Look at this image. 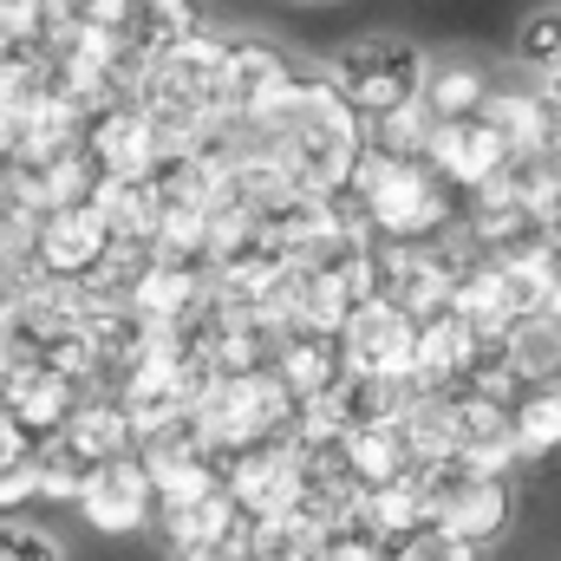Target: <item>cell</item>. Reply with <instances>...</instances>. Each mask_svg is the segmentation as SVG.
<instances>
[{
  "mask_svg": "<svg viewBox=\"0 0 561 561\" xmlns=\"http://www.w3.org/2000/svg\"><path fill=\"white\" fill-rule=\"evenodd\" d=\"M483 118L496 125V138L510 144V157H529V150H549V112H542V92L536 85H496Z\"/></svg>",
  "mask_w": 561,
  "mask_h": 561,
  "instance_id": "obj_19",
  "label": "cell"
},
{
  "mask_svg": "<svg viewBox=\"0 0 561 561\" xmlns=\"http://www.w3.org/2000/svg\"><path fill=\"white\" fill-rule=\"evenodd\" d=\"M483 346H496V340H483L457 307L431 313V320L419 327V366H412V386H419V392H463L470 373H477V359H483Z\"/></svg>",
  "mask_w": 561,
  "mask_h": 561,
  "instance_id": "obj_11",
  "label": "cell"
},
{
  "mask_svg": "<svg viewBox=\"0 0 561 561\" xmlns=\"http://www.w3.org/2000/svg\"><path fill=\"white\" fill-rule=\"evenodd\" d=\"M112 249H118V236H112V222H105V209H99L92 196H85V203H59V209L33 216V229H26L33 275L79 280V287L105 268Z\"/></svg>",
  "mask_w": 561,
  "mask_h": 561,
  "instance_id": "obj_5",
  "label": "cell"
},
{
  "mask_svg": "<svg viewBox=\"0 0 561 561\" xmlns=\"http://www.w3.org/2000/svg\"><path fill=\"white\" fill-rule=\"evenodd\" d=\"M424 163H431L457 196H477L483 183H496V176L510 170V144L496 138V125H490V118H450V125H437V131H431Z\"/></svg>",
  "mask_w": 561,
  "mask_h": 561,
  "instance_id": "obj_10",
  "label": "cell"
},
{
  "mask_svg": "<svg viewBox=\"0 0 561 561\" xmlns=\"http://www.w3.org/2000/svg\"><path fill=\"white\" fill-rule=\"evenodd\" d=\"M79 516H85L99 536H138V529H150V516H157L150 463H144L138 450L99 463L92 483H85V496H79Z\"/></svg>",
  "mask_w": 561,
  "mask_h": 561,
  "instance_id": "obj_8",
  "label": "cell"
},
{
  "mask_svg": "<svg viewBox=\"0 0 561 561\" xmlns=\"http://www.w3.org/2000/svg\"><path fill=\"white\" fill-rule=\"evenodd\" d=\"M118 26V46H125V66H131V85L144 79L150 59H163L170 46H183L196 33V7L190 0H125L112 13Z\"/></svg>",
  "mask_w": 561,
  "mask_h": 561,
  "instance_id": "obj_12",
  "label": "cell"
},
{
  "mask_svg": "<svg viewBox=\"0 0 561 561\" xmlns=\"http://www.w3.org/2000/svg\"><path fill=\"white\" fill-rule=\"evenodd\" d=\"M157 523H163L170 549H216V542H236V536L249 529V516H242V503L229 496V483L209 490V496H196V503H163Z\"/></svg>",
  "mask_w": 561,
  "mask_h": 561,
  "instance_id": "obj_15",
  "label": "cell"
},
{
  "mask_svg": "<svg viewBox=\"0 0 561 561\" xmlns=\"http://www.w3.org/2000/svg\"><path fill=\"white\" fill-rule=\"evenodd\" d=\"M85 463H112V457H125V450H138V431L125 419V405H118V392H105V399H85L72 424L59 431Z\"/></svg>",
  "mask_w": 561,
  "mask_h": 561,
  "instance_id": "obj_18",
  "label": "cell"
},
{
  "mask_svg": "<svg viewBox=\"0 0 561 561\" xmlns=\"http://www.w3.org/2000/svg\"><path fill=\"white\" fill-rule=\"evenodd\" d=\"M542 236H549V242L561 249V183H556V196L542 203Z\"/></svg>",
  "mask_w": 561,
  "mask_h": 561,
  "instance_id": "obj_28",
  "label": "cell"
},
{
  "mask_svg": "<svg viewBox=\"0 0 561 561\" xmlns=\"http://www.w3.org/2000/svg\"><path fill=\"white\" fill-rule=\"evenodd\" d=\"M268 366L287 379V392H294L300 405H313L320 392H333V386L346 379L340 333H327V327H287V333H275V359H268Z\"/></svg>",
  "mask_w": 561,
  "mask_h": 561,
  "instance_id": "obj_13",
  "label": "cell"
},
{
  "mask_svg": "<svg viewBox=\"0 0 561 561\" xmlns=\"http://www.w3.org/2000/svg\"><path fill=\"white\" fill-rule=\"evenodd\" d=\"M490 72L477 66V59H431V79H424V112L437 118V125H450V118H483V105H490Z\"/></svg>",
  "mask_w": 561,
  "mask_h": 561,
  "instance_id": "obj_16",
  "label": "cell"
},
{
  "mask_svg": "<svg viewBox=\"0 0 561 561\" xmlns=\"http://www.w3.org/2000/svg\"><path fill=\"white\" fill-rule=\"evenodd\" d=\"M346 190L359 196L379 242H444L457 222V190L424 157H392V150L366 144Z\"/></svg>",
  "mask_w": 561,
  "mask_h": 561,
  "instance_id": "obj_2",
  "label": "cell"
},
{
  "mask_svg": "<svg viewBox=\"0 0 561 561\" xmlns=\"http://www.w3.org/2000/svg\"><path fill=\"white\" fill-rule=\"evenodd\" d=\"M419 490H424V516L477 549H490L510 516H516V496H510V477H490V470H470L463 457H437L419 463Z\"/></svg>",
  "mask_w": 561,
  "mask_h": 561,
  "instance_id": "obj_4",
  "label": "cell"
},
{
  "mask_svg": "<svg viewBox=\"0 0 561 561\" xmlns=\"http://www.w3.org/2000/svg\"><path fill=\"white\" fill-rule=\"evenodd\" d=\"M0 561H72L66 542L33 516H0Z\"/></svg>",
  "mask_w": 561,
  "mask_h": 561,
  "instance_id": "obj_23",
  "label": "cell"
},
{
  "mask_svg": "<svg viewBox=\"0 0 561 561\" xmlns=\"http://www.w3.org/2000/svg\"><path fill=\"white\" fill-rule=\"evenodd\" d=\"M313 561H392V549H386V542H373V536H359V529H346V523H340V529H333V536H327V542H320V549H313Z\"/></svg>",
  "mask_w": 561,
  "mask_h": 561,
  "instance_id": "obj_25",
  "label": "cell"
},
{
  "mask_svg": "<svg viewBox=\"0 0 561 561\" xmlns=\"http://www.w3.org/2000/svg\"><path fill=\"white\" fill-rule=\"evenodd\" d=\"M92 470H99V463H85L66 437H46V444L33 450V477H39V496H46V503H79L85 483H92Z\"/></svg>",
  "mask_w": 561,
  "mask_h": 561,
  "instance_id": "obj_21",
  "label": "cell"
},
{
  "mask_svg": "<svg viewBox=\"0 0 561 561\" xmlns=\"http://www.w3.org/2000/svg\"><path fill=\"white\" fill-rule=\"evenodd\" d=\"M268 150L280 157V170L300 196H340L366 150V118L333 92L327 72H307V85H300L294 112L280 118V131L268 138Z\"/></svg>",
  "mask_w": 561,
  "mask_h": 561,
  "instance_id": "obj_1",
  "label": "cell"
},
{
  "mask_svg": "<svg viewBox=\"0 0 561 561\" xmlns=\"http://www.w3.org/2000/svg\"><path fill=\"white\" fill-rule=\"evenodd\" d=\"M516 59L542 79V72H556L561 66V7H542V13H529L523 26H516Z\"/></svg>",
  "mask_w": 561,
  "mask_h": 561,
  "instance_id": "obj_22",
  "label": "cell"
},
{
  "mask_svg": "<svg viewBox=\"0 0 561 561\" xmlns=\"http://www.w3.org/2000/svg\"><path fill=\"white\" fill-rule=\"evenodd\" d=\"M79 405H85V386H79V379H66V373H53V366H46V359H33V353H26V359L13 366V379L0 386V412L20 424L33 444L59 437V431L72 424Z\"/></svg>",
  "mask_w": 561,
  "mask_h": 561,
  "instance_id": "obj_9",
  "label": "cell"
},
{
  "mask_svg": "<svg viewBox=\"0 0 561 561\" xmlns=\"http://www.w3.org/2000/svg\"><path fill=\"white\" fill-rule=\"evenodd\" d=\"M72 7H79V13H92V20H112L125 0H72Z\"/></svg>",
  "mask_w": 561,
  "mask_h": 561,
  "instance_id": "obj_29",
  "label": "cell"
},
{
  "mask_svg": "<svg viewBox=\"0 0 561 561\" xmlns=\"http://www.w3.org/2000/svg\"><path fill=\"white\" fill-rule=\"evenodd\" d=\"M510 431H516V457H556L561 450V379L529 386L510 405Z\"/></svg>",
  "mask_w": 561,
  "mask_h": 561,
  "instance_id": "obj_20",
  "label": "cell"
},
{
  "mask_svg": "<svg viewBox=\"0 0 561 561\" xmlns=\"http://www.w3.org/2000/svg\"><path fill=\"white\" fill-rule=\"evenodd\" d=\"M419 313H405L399 300H366L346 327H340V353H346V373H366V379H412L419 366Z\"/></svg>",
  "mask_w": 561,
  "mask_h": 561,
  "instance_id": "obj_7",
  "label": "cell"
},
{
  "mask_svg": "<svg viewBox=\"0 0 561 561\" xmlns=\"http://www.w3.org/2000/svg\"><path fill=\"white\" fill-rule=\"evenodd\" d=\"M556 457H561V450H556Z\"/></svg>",
  "mask_w": 561,
  "mask_h": 561,
  "instance_id": "obj_31",
  "label": "cell"
},
{
  "mask_svg": "<svg viewBox=\"0 0 561 561\" xmlns=\"http://www.w3.org/2000/svg\"><path fill=\"white\" fill-rule=\"evenodd\" d=\"M294 7H327V0H294Z\"/></svg>",
  "mask_w": 561,
  "mask_h": 561,
  "instance_id": "obj_30",
  "label": "cell"
},
{
  "mask_svg": "<svg viewBox=\"0 0 561 561\" xmlns=\"http://www.w3.org/2000/svg\"><path fill=\"white\" fill-rule=\"evenodd\" d=\"M327 79H333V92L373 125V118H392V112H405V105L424 99L431 53L412 46L405 33H359V39H346V46L327 59Z\"/></svg>",
  "mask_w": 561,
  "mask_h": 561,
  "instance_id": "obj_3",
  "label": "cell"
},
{
  "mask_svg": "<svg viewBox=\"0 0 561 561\" xmlns=\"http://www.w3.org/2000/svg\"><path fill=\"white\" fill-rule=\"evenodd\" d=\"M33 496H39V477H33V463H13V470H0V516H20Z\"/></svg>",
  "mask_w": 561,
  "mask_h": 561,
  "instance_id": "obj_26",
  "label": "cell"
},
{
  "mask_svg": "<svg viewBox=\"0 0 561 561\" xmlns=\"http://www.w3.org/2000/svg\"><path fill=\"white\" fill-rule=\"evenodd\" d=\"M33 450H39V444H33L20 424L0 412V470H13V463H33Z\"/></svg>",
  "mask_w": 561,
  "mask_h": 561,
  "instance_id": "obj_27",
  "label": "cell"
},
{
  "mask_svg": "<svg viewBox=\"0 0 561 561\" xmlns=\"http://www.w3.org/2000/svg\"><path fill=\"white\" fill-rule=\"evenodd\" d=\"M346 450H353V470H359V490L366 483H405L419 477V450L405 437V424H366V431H346Z\"/></svg>",
  "mask_w": 561,
  "mask_h": 561,
  "instance_id": "obj_17",
  "label": "cell"
},
{
  "mask_svg": "<svg viewBox=\"0 0 561 561\" xmlns=\"http://www.w3.org/2000/svg\"><path fill=\"white\" fill-rule=\"evenodd\" d=\"M229 496L242 503L249 523H280L294 510H307V477H300V450H294V431L268 437V444H249V450H229Z\"/></svg>",
  "mask_w": 561,
  "mask_h": 561,
  "instance_id": "obj_6",
  "label": "cell"
},
{
  "mask_svg": "<svg viewBox=\"0 0 561 561\" xmlns=\"http://www.w3.org/2000/svg\"><path fill=\"white\" fill-rule=\"evenodd\" d=\"M392 561H483V549L450 536V529H437V523H419L405 542H392Z\"/></svg>",
  "mask_w": 561,
  "mask_h": 561,
  "instance_id": "obj_24",
  "label": "cell"
},
{
  "mask_svg": "<svg viewBox=\"0 0 561 561\" xmlns=\"http://www.w3.org/2000/svg\"><path fill=\"white\" fill-rule=\"evenodd\" d=\"M424 516V490L419 477H405V483H366L359 496H353V510H346V529H359V536H373V542H405Z\"/></svg>",
  "mask_w": 561,
  "mask_h": 561,
  "instance_id": "obj_14",
  "label": "cell"
}]
</instances>
